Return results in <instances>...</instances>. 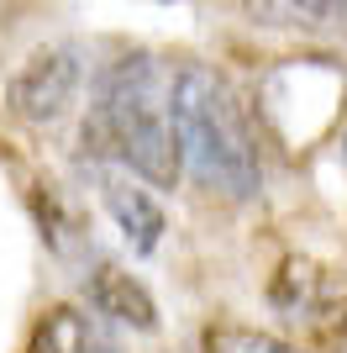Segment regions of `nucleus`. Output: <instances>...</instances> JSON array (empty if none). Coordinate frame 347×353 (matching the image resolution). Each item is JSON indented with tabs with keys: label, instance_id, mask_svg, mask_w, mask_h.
<instances>
[{
	"label": "nucleus",
	"instance_id": "obj_10",
	"mask_svg": "<svg viewBox=\"0 0 347 353\" xmlns=\"http://www.w3.org/2000/svg\"><path fill=\"white\" fill-rule=\"evenodd\" d=\"M342 153H347V137H342Z\"/></svg>",
	"mask_w": 347,
	"mask_h": 353
},
{
	"label": "nucleus",
	"instance_id": "obj_4",
	"mask_svg": "<svg viewBox=\"0 0 347 353\" xmlns=\"http://www.w3.org/2000/svg\"><path fill=\"white\" fill-rule=\"evenodd\" d=\"M74 95H79V59L69 48H37L6 85V105L16 121L32 127H53L69 117Z\"/></svg>",
	"mask_w": 347,
	"mask_h": 353
},
{
	"label": "nucleus",
	"instance_id": "obj_3",
	"mask_svg": "<svg viewBox=\"0 0 347 353\" xmlns=\"http://www.w3.org/2000/svg\"><path fill=\"white\" fill-rule=\"evenodd\" d=\"M269 301L289 327L316 332V338H337L347 332V274L316 259H284V269L269 285Z\"/></svg>",
	"mask_w": 347,
	"mask_h": 353
},
{
	"label": "nucleus",
	"instance_id": "obj_5",
	"mask_svg": "<svg viewBox=\"0 0 347 353\" xmlns=\"http://www.w3.org/2000/svg\"><path fill=\"white\" fill-rule=\"evenodd\" d=\"M95 185H101V201L116 216L121 237L132 243V253H153L158 248V237H163V206L158 201H153L143 185H132L127 174H111V169H101V163H95Z\"/></svg>",
	"mask_w": 347,
	"mask_h": 353
},
{
	"label": "nucleus",
	"instance_id": "obj_7",
	"mask_svg": "<svg viewBox=\"0 0 347 353\" xmlns=\"http://www.w3.org/2000/svg\"><path fill=\"white\" fill-rule=\"evenodd\" d=\"M27 353H116V343L101 332V322L79 306H53L37 316L27 338Z\"/></svg>",
	"mask_w": 347,
	"mask_h": 353
},
{
	"label": "nucleus",
	"instance_id": "obj_8",
	"mask_svg": "<svg viewBox=\"0 0 347 353\" xmlns=\"http://www.w3.org/2000/svg\"><path fill=\"white\" fill-rule=\"evenodd\" d=\"M247 21L274 32H332L347 37V0H242Z\"/></svg>",
	"mask_w": 347,
	"mask_h": 353
},
{
	"label": "nucleus",
	"instance_id": "obj_6",
	"mask_svg": "<svg viewBox=\"0 0 347 353\" xmlns=\"http://www.w3.org/2000/svg\"><path fill=\"white\" fill-rule=\"evenodd\" d=\"M85 295H90V306H95V316H111V322L137 327V332H153V327H158V306H153V295L132 280L127 269H116V264L95 269V274L85 280Z\"/></svg>",
	"mask_w": 347,
	"mask_h": 353
},
{
	"label": "nucleus",
	"instance_id": "obj_2",
	"mask_svg": "<svg viewBox=\"0 0 347 353\" xmlns=\"http://www.w3.org/2000/svg\"><path fill=\"white\" fill-rule=\"evenodd\" d=\"M169 121L179 159L205 190L247 201L258 190V148L242 121V105L216 69L185 63L169 74Z\"/></svg>",
	"mask_w": 347,
	"mask_h": 353
},
{
	"label": "nucleus",
	"instance_id": "obj_1",
	"mask_svg": "<svg viewBox=\"0 0 347 353\" xmlns=\"http://www.w3.org/2000/svg\"><path fill=\"white\" fill-rule=\"evenodd\" d=\"M79 143L90 163H121L147 185L174 190V179L185 174V159L169 121V79L153 69L147 53H132L101 74Z\"/></svg>",
	"mask_w": 347,
	"mask_h": 353
},
{
	"label": "nucleus",
	"instance_id": "obj_9",
	"mask_svg": "<svg viewBox=\"0 0 347 353\" xmlns=\"http://www.w3.org/2000/svg\"><path fill=\"white\" fill-rule=\"evenodd\" d=\"M200 353H305V348L274 338V332H258V327H242V322H216V327H205Z\"/></svg>",
	"mask_w": 347,
	"mask_h": 353
}]
</instances>
